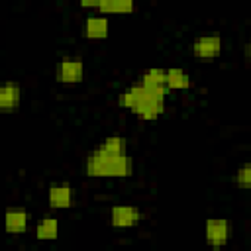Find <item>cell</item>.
I'll return each mask as SVG.
<instances>
[{"label": "cell", "instance_id": "5b68a950", "mask_svg": "<svg viewBox=\"0 0 251 251\" xmlns=\"http://www.w3.org/2000/svg\"><path fill=\"white\" fill-rule=\"evenodd\" d=\"M143 220V212L133 204H116L110 208V226L116 229L135 227Z\"/></svg>", "mask_w": 251, "mask_h": 251}, {"label": "cell", "instance_id": "277c9868", "mask_svg": "<svg viewBox=\"0 0 251 251\" xmlns=\"http://www.w3.org/2000/svg\"><path fill=\"white\" fill-rule=\"evenodd\" d=\"M233 227L226 218H208L204 224V241L210 247H224L229 243Z\"/></svg>", "mask_w": 251, "mask_h": 251}, {"label": "cell", "instance_id": "8992f818", "mask_svg": "<svg viewBox=\"0 0 251 251\" xmlns=\"http://www.w3.org/2000/svg\"><path fill=\"white\" fill-rule=\"evenodd\" d=\"M222 49H224V39L216 33L198 35L190 43V51L196 59H216L220 57Z\"/></svg>", "mask_w": 251, "mask_h": 251}, {"label": "cell", "instance_id": "52a82bcc", "mask_svg": "<svg viewBox=\"0 0 251 251\" xmlns=\"http://www.w3.org/2000/svg\"><path fill=\"white\" fill-rule=\"evenodd\" d=\"M47 204L53 210H69L75 204V192L73 186L65 180L51 182L47 188Z\"/></svg>", "mask_w": 251, "mask_h": 251}, {"label": "cell", "instance_id": "2e32d148", "mask_svg": "<svg viewBox=\"0 0 251 251\" xmlns=\"http://www.w3.org/2000/svg\"><path fill=\"white\" fill-rule=\"evenodd\" d=\"M100 2L102 0H78V6L80 8H86V10H98L100 8Z\"/></svg>", "mask_w": 251, "mask_h": 251}, {"label": "cell", "instance_id": "30bf717a", "mask_svg": "<svg viewBox=\"0 0 251 251\" xmlns=\"http://www.w3.org/2000/svg\"><path fill=\"white\" fill-rule=\"evenodd\" d=\"M4 227L10 235H22L29 227V212L25 208H8L4 214Z\"/></svg>", "mask_w": 251, "mask_h": 251}, {"label": "cell", "instance_id": "7c38bea8", "mask_svg": "<svg viewBox=\"0 0 251 251\" xmlns=\"http://www.w3.org/2000/svg\"><path fill=\"white\" fill-rule=\"evenodd\" d=\"M167 88L171 90H190L194 88L192 76L182 67H169L167 69Z\"/></svg>", "mask_w": 251, "mask_h": 251}, {"label": "cell", "instance_id": "6da1fadb", "mask_svg": "<svg viewBox=\"0 0 251 251\" xmlns=\"http://www.w3.org/2000/svg\"><path fill=\"white\" fill-rule=\"evenodd\" d=\"M84 173L90 178H129L133 175V157L129 155L127 139L120 133L106 135L86 153Z\"/></svg>", "mask_w": 251, "mask_h": 251}, {"label": "cell", "instance_id": "7a4b0ae2", "mask_svg": "<svg viewBox=\"0 0 251 251\" xmlns=\"http://www.w3.org/2000/svg\"><path fill=\"white\" fill-rule=\"evenodd\" d=\"M167 94L169 90L147 88L137 80L118 94V106L122 110L131 112L141 122H153L165 114Z\"/></svg>", "mask_w": 251, "mask_h": 251}, {"label": "cell", "instance_id": "5bb4252c", "mask_svg": "<svg viewBox=\"0 0 251 251\" xmlns=\"http://www.w3.org/2000/svg\"><path fill=\"white\" fill-rule=\"evenodd\" d=\"M135 10V0H102L98 12L106 16H127Z\"/></svg>", "mask_w": 251, "mask_h": 251}, {"label": "cell", "instance_id": "9c48e42d", "mask_svg": "<svg viewBox=\"0 0 251 251\" xmlns=\"http://www.w3.org/2000/svg\"><path fill=\"white\" fill-rule=\"evenodd\" d=\"M22 104V86L16 80H6L0 86V112L12 114Z\"/></svg>", "mask_w": 251, "mask_h": 251}, {"label": "cell", "instance_id": "ba28073f", "mask_svg": "<svg viewBox=\"0 0 251 251\" xmlns=\"http://www.w3.org/2000/svg\"><path fill=\"white\" fill-rule=\"evenodd\" d=\"M110 33V20L106 14H92V16H86L84 24H82V35L86 39H106Z\"/></svg>", "mask_w": 251, "mask_h": 251}, {"label": "cell", "instance_id": "3957f363", "mask_svg": "<svg viewBox=\"0 0 251 251\" xmlns=\"http://www.w3.org/2000/svg\"><path fill=\"white\" fill-rule=\"evenodd\" d=\"M55 80L59 84H80L84 80V61L78 55H65L55 63Z\"/></svg>", "mask_w": 251, "mask_h": 251}, {"label": "cell", "instance_id": "4fadbf2b", "mask_svg": "<svg viewBox=\"0 0 251 251\" xmlns=\"http://www.w3.org/2000/svg\"><path fill=\"white\" fill-rule=\"evenodd\" d=\"M139 82L147 88H161V90H169L167 88V69L163 67H149L139 75Z\"/></svg>", "mask_w": 251, "mask_h": 251}, {"label": "cell", "instance_id": "9a60e30c", "mask_svg": "<svg viewBox=\"0 0 251 251\" xmlns=\"http://www.w3.org/2000/svg\"><path fill=\"white\" fill-rule=\"evenodd\" d=\"M233 182L237 186H241V188H249L251 190V161H245L235 169Z\"/></svg>", "mask_w": 251, "mask_h": 251}, {"label": "cell", "instance_id": "e0dca14e", "mask_svg": "<svg viewBox=\"0 0 251 251\" xmlns=\"http://www.w3.org/2000/svg\"><path fill=\"white\" fill-rule=\"evenodd\" d=\"M243 55H245V59L247 61H251V37L245 41V45H243Z\"/></svg>", "mask_w": 251, "mask_h": 251}, {"label": "cell", "instance_id": "8fae6325", "mask_svg": "<svg viewBox=\"0 0 251 251\" xmlns=\"http://www.w3.org/2000/svg\"><path fill=\"white\" fill-rule=\"evenodd\" d=\"M59 229H61L59 220H57L55 216L47 214V216H43V218L35 224L33 235H35V239H39V241H55V239L59 237Z\"/></svg>", "mask_w": 251, "mask_h": 251}]
</instances>
